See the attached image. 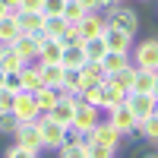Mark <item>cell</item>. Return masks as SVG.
<instances>
[{
  "label": "cell",
  "instance_id": "1",
  "mask_svg": "<svg viewBox=\"0 0 158 158\" xmlns=\"http://www.w3.org/2000/svg\"><path fill=\"white\" fill-rule=\"evenodd\" d=\"M101 13H104V19H108V25H117V29H123L127 35L136 38V32H139V13L133 6H127V3H108Z\"/></svg>",
  "mask_w": 158,
  "mask_h": 158
},
{
  "label": "cell",
  "instance_id": "2",
  "mask_svg": "<svg viewBox=\"0 0 158 158\" xmlns=\"http://www.w3.org/2000/svg\"><path fill=\"white\" fill-rule=\"evenodd\" d=\"M101 120H104V117H101V108H95V104H89V101H82V98H79V104H76V114H73V123H70V130H76V133L89 136V133H92V130H95Z\"/></svg>",
  "mask_w": 158,
  "mask_h": 158
},
{
  "label": "cell",
  "instance_id": "3",
  "mask_svg": "<svg viewBox=\"0 0 158 158\" xmlns=\"http://www.w3.org/2000/svg\"><path fill=\"white\" fill-rule=\"evenodd\" d=\"M130 60L136 70H158V38H146V41L133 44Z\"/></svg>",
  "mask_w": 158,
  "mask_h": 158
},
{
  "label": "cell",
  "instance_id": "4",
  "mask_svg": "<svg viewBox=\"0 0 158 158\" xmlns=\"http://www.w3.org/2000/svg\"><path fill=\"white\" fill-rule=\"evenodd\" d=\"M38 130H41V142H44V149H60L63 142H67V127L57 123L54 117H48V114H38Z\"/></svg>",
  "mask_w": 158,
  "mask_h": 158
},
{
  "label": "cell",
  "instance_id": "5",
  "mask_svg": "<svg viewBox=\"0 0 158 158\" xmlns=\"http://www.w3.org/2000/svg\"><path fill=\"white\" fill-rule=\"evenodd\" d=\"M76 104H79V95L76 92H60V98H57V104L48 111V117H54L57 123H63L70 130V123H73V114H76Z\"/></svg>",
  "mask_w": 158,
  "mask_h": 158
},
{
  "label": "cell",
  "instance_id": "6",
  "mask_svg": "<svg viewBox=\"0 0 158 158\" xmlns=\"http://www.w3.org/2000/svg\"><path fill=\"white\" fill-rule=\"evenodd\" d=\"M123 104L133 111L136 123H139V120H146V117H152V114L158 111V98H155V95H142V92H130Z\"/></svg>",
  "mask_w": 158,
  "mask_h": 158
},
{
  "label": "cell",
  "instance_id": "7",
  "mask_svg": "<svg viewBox=\"0 0 158 158\" xmlns=\"http://www.w3.org/2000/svg\"><path fill=\"white\" fill-rule=\"evenodd\" d=\"M13 139L19 142V146H29V149H44L41 142V130H38V120H19L16 130H13Z\"/></svg>",
  "mask_w": 158,
  "mask_h": 158
},
{
  "label": "cell",
  "instance_id": "8",
  "mask_svg": "<svg viewBox=\"0 0 158 158\" xmlns=\"http://www.w3.org/2000/svg\"><path fill=\"white\" fill-rule=\"evenodd\" d=\"M108 120L114 130H120V136H130V133H136V117H133V111L127 108V104H117V108H111V111H104Z\"/></svg>",
  "mask_w": 158,
  "mask_h": 158
},
{
  "label": "cell",
  "instance_id": "9",
  "mask_svg": "<svg viewBox=\"0 0 158 158\" xmlns=\"http://www.w3.org/2000/svg\"><path fill=\"white\" fill-rule=\"evenodd\" d=\"M38 114L41 111H38V104H35V95L19 89L16 101H13V117H16V120H38Z\"/></svg>",
  "mask_w": 158,
  "mask_h": 158
},
{
  "label": "cell",
  "instance_id": "10",
  "mask_svg": "<svg viewBox=\"0 0 158 158\" xmlns=\"http://www.w3.org/2000/svg\"><path fill=\"white\" fill-rule=\"evenodd\" d=\"M104 44H108V51H123V54H130L133 51V35H127L123 29H117V25H104Z\"/></svg>",
  "mask_w": 158,
  "mask_h": 158
},
{
  "label": "cell",
  "instance_id": "11",
  "mask_svg": "<svg viewBox=\"0 0 158 158\" xmlns=\"http://www.w3.org/2000/svg\"><path fill=\"white\" fill-rule=\"evenodd\" d=\"M104 25H108L104 13H85V16L76 22V29H79V35H82V41H89V38H101Z\"/></svg>",
  "mask_w": 158,
  "mask_h": 158
},
{
  "label": "cell",
  "instance_id": "12",
  "mask_svg": "<svg viewBox=\"0 0 158 158\" xmlns=\"http://www.w3.org/2000/svg\"><path fill=\"white\" fill-rule=\"evenodd\" d=\"M85 139H89V142H101V146H111V149H120V139H123V136H120V130H114L108 120H101Z\"/></svg>",
  "mask_w": 158,
  "mask_h": 158
},
{
  "label": "cell",
  "instance_id": "13",
  "mask_svg": "<svg viewBox=\"0 0 158 158\" xmlns=\"http://www.w3.org/2000/svg\"><path fill=\"white\" fill-rule=\"evenodd\" d=\"M13 48H16L29 63H35L38 60V48H41V35H25V32H19V38L13 41Z\"/></svg>",
  "mask_w": 158,
  "mask_h": 158
},
{
  "label": "cell",
  "instance_id": "14",
  "mask_svg": "<svg viewBox=\"0 0 158 158\" xmlns=\"http://www.w3.org/2000/svg\"><path fill=\"white\" fill-rule=\"evenodd\" d=\"M63 57V44L57 38H44L41 35V48H38V63H60Z\"/></svg>",
  "mask_w": 158,
  "mask_h": 158
},
{
  "label": "cell",
  "instance_id": "15",
  "mask_svg": "<svg viewBox=\"0 0 158 158\" xmlns=\"http://www.w3.org/2000/svg\"><path fill=\"white\" fill-rule=\"evenodd\" d=\"M16 19H19V32H25V35H41L44 13H29V10H19V13H16Z\"/></svg>",
  "mask_w": 158,
  "mask_h": 158
},
{
  "label": "cell",
  "instance_id": "16",
  "mask_svg": "<svg viewBox=\"0 0 158 158\" xmlns=\"http://www.w3.org/2000/svg\"><path fill=\"white\" fill-rule=\"evenodd\" d=\"M19 38V19L16 13H3L0 16V44H13Z\"/></svg>",
  "mask_w": 158,
  "mask_h": 158
},
{
  "label": "cell",
  "instance_id": "17",
  "mask_svg": "<svg viewBox=\"0 0 158 158\" xmlns=\"http://www.w3.org/2000/svg\"><path fill=\"white\" fill-rule=\"evenodd\" d=\"M25 67H29V60L13 44H3V51H0V70H25Z\"/></svg>",
  "mask_w": 158,
  "mask_h": 158
},
{
  "label": "cell",
  "instance_id": "18",
  "mask_svg": "<svg viewBox=\"0 0 158 158\" xmlns=\"http://www.w3.org/2000/svg\"><path fill=\"white\" fill-rule=\"evenodd\" d=\"M32 95H35L38 111H41V114H48V111L57 104V98H60V89H54V85H41V89H35Z\"/></svg>",
  "mask_w": 158,
  "mask_h": 158
},
{
  "label": "cell",
  "instance_id": "19",
  "mask_svg": "<svg viewBox=\"0 0 158 158\" xmlns=\"http://www.w3.org/2000/svg\"><path fill=\"white\" fill-rule=\"evenodd\" d=\"M127 95H130V92H123L120 85H114L111 79H104V101H101V111H111V108H117V104H123Z\"/></svg>",
  "mask_w": 158,
  "mask_h": 158
},
{
  "label": "cell",
  "instance_id": "20",
  "mask_svg": "<svg viewBox=\"0 0 158 158\" xmlns=\"http://www.w3.org/2000/svg\"><path fill=\"white\" fill-rule=\"evenodd\" d=\"M44 85V73H41V63H29V67L22 70V89L25 92H35V89H41Z\"/></svg>",
  "mask_w": 158,
  "mask_h": 158
},
{
  "label": "cell",
  "instance_id": "21",
  "mask_svg": "<svg viewBox=\"0 0 158 158\" xmlns=\"http://www.w3.org/2000/svg\"><path fill=\"white\" fill-rule=\"evenodd\" d=\"M63 70H82V63H85V54H82V44H67L63 48Z\"/></svg>",
  "mask_w": 158,
  "mask_h": 158
},
{
  "label": "cell",
  "instance_id": "22",
  "mask_svg": "<svg viewBox=\"0 0 158 158\" xmlns=\"http://www.w3.org/2000/svg\"><path fill=\"white\" fill-rule=\"evenodd\" d=\"M70 29V22L63 19V16H44V25H41V35L44 38H63V32Z\"/></svg>",
  "mask_w": 158,
  "mask_h": 158
},
{
  "label": "cell",
  "instance_id": "23",
  "mask_svg": "<svg viewBox=\"0 0 158 158\" xmlns=\"http://www.w3.org/2000/svg\"><path fill=\"white\" fill-rule=\"evenodd\" d=\"M155 73H158V70H136V76H133V85H130V92H142V95H152V85H155Z\"/></svg>",
  "mask_w": 158,
  "mask_h": 158
},
{
  "label": "cell",
  "instance_id": "24",
  "mask_svg": "<svg viewBox=\"0 0 158 158\" xmlns=\"http://www.w3.org/2000/svg\"><path fill=\"white\" fill-rule=\"evenodd\" d=\"M130 63V54H123V51H108V54L101 57V67H104V73H117V70H123Z\"/></svg>",
  "mask_w": 158,
  "mask_h": 158
},
{
  "label": "cell",
  "instance_id": "25",
  "mask_svg": "<svg viewBox=\"0 0 158 158\" xmlns=\"http://www.w3.org/2000/svg\"><path fill=\"white\" fill-rule=\"evenodd\" d=\"M104 79H108V73H104L101 63H95V60H85V63H82V82H85V85L104 82ZM85 85H82V89H85Z\"/></svg>",
  "mask_w": 158,
  "mask_h": 158
},
{
  "label": "cell",
  "instance_id": "26",
  "mask_svg": "<svg viewBox=\"0 0 158 158\" xmlns=\"http://www.w3.org/2000/svg\"><path fill=\"white\" fill-rule=\"evenodd\" d=\"M82 54H85V60L101 63V57L108 54V44H104V38H89V41H82Z\"/></svg>",
  "mask_w": 158,
  "mask_h": 158
},
{
  "label": "cell",
  "instance_id": "27",
  "mask_svg": "<svg viewBox=\"0 0 158 158\" xmlns=\"http://www.w3.org/2000/svg\"><path fill=\"white\" fill-rule=\"evenodd\" d=\"M41 73H44V85H54V89H60L63 76H67L63 63H41Z\"/></svg>",
  "mask_w": 158,
  "mask_h": 158
},
{
  "label": "cell",
  "instance_id": "28",
  "mask_svg": "<svg viewBox=\"0 0 158 158\" xmlns=\"http://www.w3.org/2000/svg\"><path fill=\"white\" fill-rule=\"evenodd\" d=\"M136 133L146 139V142H158V111H155L152 117H146V120L136 123Z\"/></svg>",
  "mask_w": 158,
  "mask_h": 158
},
{
  "label": "cell",
  "instance_id": "29",
  "mask_svg": "<svg viewBox=\"0 0 158 158\" xmlns=\"http://www.w3.org/2000/svg\"><path fill=\"white\" fill-rule=\"evenodd\" d=\"M133 76H136V67H133V60H130V63H127L123 70H117V73H111L108 79H111L114 85H120L123 92H130V85H133Z\"/></svg>",
  "mask_w": 158,
  "mask_h": 158
},
{
  "label": "cell",
  "instance_id": "30",
  "mask_svg": "<svg viewBox=\"0 0 158 158\" xmlns=\"http://www.w3.org/2000/svg\"><path fill=\"white\" fill-rule=\"evenodd\" d=\"M79 98H82V101H89V104H95V108H101V101H104V82L85 85L82 92H79Z\"/></svg>",
  "mask_w": 158,
  "mask_h": 158
},
{
  "label": "cell",
  "instance_id": "31",
  "mask_svg": "<svg viewBox=\"0 0 158 158\" xmlns=\"http://www.w3.org/2000/svg\"><path fill=\"white\" fill-rule=\"evenodd\" d=\"M85 13H89V10H85L82 3H79V0H67V6H63V13H60V16H63V19H67L70 25H76L79 19H82V16H85Z\"/></svg>",
  "mask_w": 158,
  "mask_h": 158
},
{
  "label": "cell",
  "instance_id": "32",
  "mask_svg": "<svg viewBox=\"0 0 158 158\" xmlns=\"http://www.w3.org/2000/svg\"><path fill=\"white\" fill-rule=\"evenodd\" d=\"M82 70H67V76H63V85H60V92H82Z\"/></svg>",
  "mask_w": 158,
  "mask_h": 158
},
{
  "label": "cell",
  "instance_id": "33",
  "mask_svg": "<svg viewBox=\"0 0 158 158\" xmlns=\"http://www.w3.org/2000/svg\"><path fill=\"white\" fill-rule=\"evenodd\" d=\"M85 152H89V158H114L117 155V149L101 146V142H89V139H85Z\"/></svg>",
  "mask_w": 158,
  "mask_h": 158
},
{
  "label": "cell",
  "instance_id": "34",
  "mask_svg": "<svg viewBox=\"0 0 158 158\" xmlns=\"http://www.w3.org/2000/svg\"><path fill=\"white\" fill-rule=\"evenodd\" d=\"M3 158H41V152H38V149H29V146H19V142H13Z\"/></svg>",
  "mask_w": 158,
  "mask_h": 158
},
{
  "label": "cell",
  "instance_id": "35",
  "mask_svg": "<svg viewBox=\"0 0 158 158\" xmlns=\"http://www.w3.org/2000/svg\"><path fill=\"white\" fill-rule=\"evenodd\" d=\"M6 76H3V85L6 89H13V92H19L22 89V70H3Z\"/></svg>",
  "mask_w": 158,
  "mask_h": 158
},
{
  "label": "cell",
  "instance_id": "36",
  "mask_svg": "<svg viewBox=\"0 0 158 158\" xmlns=\"http://www.w3.org/2000/svg\"><path fill=\"white\" fill-rule=\"evenodd\" d=\"M63 6H67V0H44L41 13H44V16H60V13H63Z\"/></svg>",
  "mask_w": 158,
  "mask_h": 158
},
{
  "label": "cell",
  "instance_id": "37",
  "mask_svg": "<svg viewBox=\"0 0 158 158\" xmlns=\"http://www.w3.org/2000/svg\"><path fill=\"white\" fill-rule=\"evenodd\" d=\"M13 101H16V92L13 89H0V111H13Z\"/></svg>",
  "mask_w": 158,
  "mask_h": 158
},
{
  "label": "cell",
  "instance_id": "38",
  "mask_svg": "<svg viewBox=\"0 0 158 158\" xmlns=\"http://www.w3.org/2000/svg\"><path fill=\"white\" fill-rule=\"evenodd\" d=\"M60 44H63V48H67V44H82V35H79V29H76V25H70V29L63 32Z\"/></svg>",
  "mask_w": 158,
  "mask_h": 158
},
{
  "label": "cell",
  "instance_id": "39",
  "mask_svg": "<svg viewBox=\"0 0 158 158\" xmlns=\"http://www.w3.org/2000/svg\"><path fill=\"white\" fill-rule=\"evenodd\" d=\"M79 3H82L89 13H101L104 6H108V0H79Z\"/></svg>",
  "mask_w": 158,
  "mask_h": 158
},
{
  "label": "cell",
  "instance_id": "40",
  "mask_svg": "<svg viewBox=\"0 0 158 158\" xmlns=\"http://www.w3.org/2000/svg\"><path fill=\"white\" fill-rule=\"evenodd\" d=\"M44 0H19V10H29V13H41Z\"/></svg>",
  "mask_w": 158,
  "mask_h": 158
},
{
  "label": "cell",
  "instance_id": "41",
  "mask_svg": "<svg viewBox=\"0 0 158 158\" xmlns=\"http://www.w3.org/2000/svg\"><path fill=\"white\" fill-rule=\"evenodd\" d=\"M0 10L3 13H19V0H0Z\"/></svg>",
  "mask_w": 158,
  "mask_h": 158
},
{
  "label": "cell",
  "instance_id": "42",
  "mask_svg": "<svg viewBox=\"0 0 158 158\" xmlns=\"http://www.w3.org/2000/svg\"><path fill=\"white\" fill-rule=\"evenodd\" d=\"M152 95L158 98V73H155V85H152Z\"/></svg>",
  "mask_w": 158,
  "mask_h": 158
},
{
  "label": "cell",
  "instance_id": "43",
  "mask_svg": "<svg viewBox=\"0 0 158 158\" xmlns=\"http://www.w3.org/2000/svg\"><path fill=\"white\" fill-rule=\"evenodd\" d=\"M139 158H158V152H146V155H139Z\"/></svg>",
  "mask_w": 158,
  "mask_h": 158
},
{
  "label": "cell",
  "instance_id": "44",
  "mask_svg": "<svg viewBox=\"0 0 158 158\" xmlns=\"http://www.w3.org/2000/svg\"><path fill=\"white\" fill-rule=\"evenodd\" d=\"M3 76H6V73H3V70H0V89H3Z\"/></svg>",
  "mask_w": 158,
  "mask_h": 158
},
{
  "label": "cell",
  "instance_id": "45",
  "mask_svg": "<svg viewBox=\"0 0 158 158\" xmlns=\"http://www.w3.org/2000/svg\"><path fill=\"white\" fill-rule=\"evenodd\" d=\"M108 3H123V0H108Z\"/></svg>",
  "mask_w": 158,
  "mask_h": 158
},
{
  "label": "cell",
  "instance_id": "46",
  "mask_svg": "<svg viewBox=\"0 0 158 158\" xmlns=\"http://www.w3.org/2000/svg\"><path fill=\"white\" fill-rule=\"evenodd\" d=\"M0 16H3V10H0Z\"/></svg>",
  "mask_w": 158,
  "mask_h": 158
},
{
  "label": "cell",
  "instance_id": "47",
  "mask_svg": "<svg viewBox=\"0 0 158 158\" xmlns=\"http://www.w3.org/2000/svg\"><path fill=\"white\" fill-rule=\"evenodd\" d=\"M0 51H3V44H0Z\"/></svg>",
  "mask_w": 158,
  "mask_h": 158
}]
</instances>
